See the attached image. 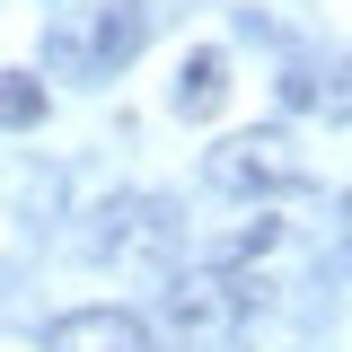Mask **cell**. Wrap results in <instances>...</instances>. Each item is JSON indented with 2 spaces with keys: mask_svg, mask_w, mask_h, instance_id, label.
Listing matches in <instances>:
<instances>
[{
  "mask_svg": "<svg viewBox=\"0 0 352 352\" xmlns=\"http://www.w3.org/2000/svg\"><path fill=\"white\" fill-rule=\"evenodd\" d=\"M44 80L36 71H0V132H27V124H44Z\"/></svg>",
  "mask_w": 352,
  "mask_h": 352,
  "instance_id": "cell-6",
  "label": "cell"
},
{
  "mask_svg": "<svg viewBox=\"0 0 352 352\" xmlns=\"http://www.w3.org/2000/svg\"><path fill=\"white\" fill-rule=\"evenodd\" d=\"M220 97H229V53H220V44L185 53V71H176V115H185V124H212Z\"/></svg>",
  "mask_w": 352,
  "mask_h": 352,
  "instance_id": "cell-5",
  "label": "cell"
},
{
  "mask_svg": "<svg viewBox=\"0 0 352 352\" xmlns=\"http://www.w3.org/2000/svg\"><path fill=\"white\" fill-rule=\"evenodd\" d=\"M335 264H352V194H344V220H335Z\"/></svg>",
  "mask_w": 352,
  "mask_h": 352,
  "instance_id": "cell-8",
  "label": "cell"
},
{
  "mask_svg": "<svg viewBox=\"0 0 352 352\" xmlns=\"http://www.w3.org/2000/svg\"><path fill=\"white\" fill-rule=\"evenodd\" d=\"M308 106H317V115H326V124H352V62H335V71H326V80H317V71H308Z\"/></svg>",
  "mask_w": 352,
  "mask_h": 352,
  "instance_id": "cell-7",
  "label": "cell"
},
{
  "mask_svg": "<svg viewBox=\"0 0 352 352\" xmlns=\"http://www.w3.org/2000/svg\"><path fill=\"white\" fill-rule=\"evenodd\" d=\"M203 176H212L220 194H238V203H264V194L308 185V159H300V141H291L282 124H264V132H229V141H212Z\"/></svg>",
  "mask_w": 352,
  "mask_h": 352,
  "instance_id": "cell-3",
  "label": "cell"
},
{
  "mask_svg": "<svg viewBox=\"0 0 352 352\" xmlns=\"http://www.w3.org/2000/svg\"><path fill=\"white\" fill-rule=\"evenodd\" d=\"M44 352H150V317L141 308H62L44 326Z\"/></svg>",
  "mask_w": 352,
  "mask_h": 352,
  "instance_id": "cell-4",
  "label": "cell"
},
{
  "mask_svg": "<svg viewBox=\"0 0 352 352\" xmlns=\"http://www.w3.org/2000/svg\"><path fill=\"white\" fill-rule=\"evenodd\" d=\"M176 203H159V194H124V203H106L97 212V229H88V256L115 264V273H168L176 264Z\"/></svg>",
  "mask_w": 352,
  "mask_h": 352,
  "instance_id": "cell-2",
  "label": "cell"
},
{
  "mask_svg": "<svg viewBox=\"0 0 352 352\" xmlns=\"http://www.w3.org/2000/svg\"><path fill=\"white\" fill-rule=\"evenodd\" d=\"M141 44H150V9H141V0H106V9H71V18H53L44 62H53L62 80H115Z\"/></svg>",
  "mask_w": 352,
  "mask_h": 352,
  "instance_id": "cell-1",
  "label": "cell"
}]
</instances>
